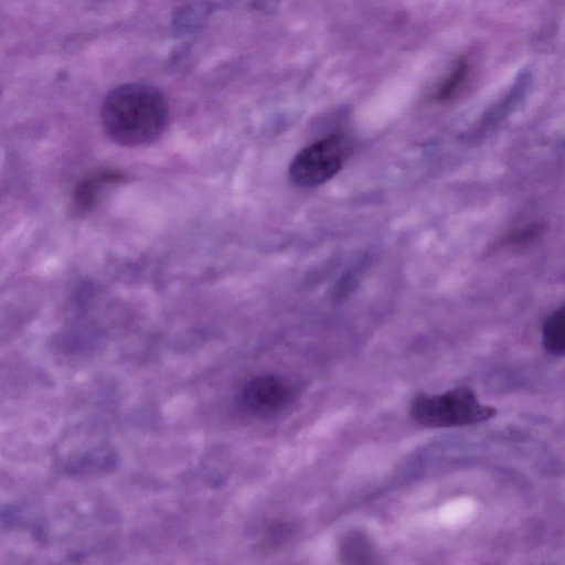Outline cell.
Masks as SVG:
<instances>
[{
	"label": "cell",
	"instance_id": "4",
	"mask_svg": "<svg viewBox=\"0 0 565 565\" xmlns=\"http://www.w3.org/2000/svg\"><path fill=\"white\" fill-rule=\"evenodd\" d=\"M241 397L248 411L266 415L279 411L288 403L291 388L279 377L262 375L249 380L244 385Z\"/></svg>",
	"mask_w": 565,
	"mask_h": 565
},
{
	"label": "cell",
	"instance_id": "6",
	"mask_svg": "<svg viewBox=\"0 0 565 565\" xmlns=\"http://www.w3.org/2000/svg\"><path fill=\"white\" fill-rule=\"evenodd\" d=\"M543 344L552 354L565 353V303L552 312L543 326Z\"/></svg>",
	"mask_w": 565,
	"mask_h": 565
},
{
	"label": "cell",
	"instance_id": "7",
	"mask_svg": "<svg viewBox=\"0 0 565 565\" xmlns=\"http://www.w3.org/2000/svg\"><path fill=\"white\" fill-rule=\"evenodd\" d=\"M469 70L468 60L463 56L459 57L435 93V100L441 103L454 98L465 85Z\"/></svg>",
	"mask_w": 565,
	"mask_h": 565
},
{
	"label": "cell",
	"instance_id": "8",
	"mask_svg": "<svg viewBox=\"0 0 565 565\" xmlns=\"http://www.w3.org/2000/svg\"><path fill=\"white\" fill-rule=\"evenodd\" d=\"M543 231L542 225L531 224L522 228H518L507 235L505 242L509 244H524L533 241Z\"/></svg>",
	"mask_w": 565,
	"mask_h": 565
},
{
	"label": "cell",
	"instance_id": "5",
	"mask_svg": "<svg viewBox=\"0 0 565 565\" xmlns=\"http://www.w3.org/2000/svg\"><path fill=\"white\" fill-rule=\"evenodd\" d=\"M339 556L347 564L376 563L375 551L367 536L359 531L348 532L340 541Z\"/></svg>",
	"mask_w": 565,
	"mask_h": 565
},
{
	"label": "cell",
	"instance_id": "2",
	"mask_svg": "<svg viewBox=\"0 0 565 565\" xmlns=\"http://www.w3.org/2000/svg\"><path fill=\"white\" fill-rule=\"evenodd\" d=\"M495 408L479 402L469 387H457L441 394H419L409 406L411 417L433 428L459 427L484 422Z\"/></svg>",
	"mask_w": 565,
	"mask_h": 565
},
{
	"label": "cell",
	"instance_id": "3",
	"mask_svg": "<svg viewBox=\"0 0 565 565\" xmlns=\"http://www.w3.org/2000/svg\"><path fill=\"white\" fill-rule=\"evenodd\" d=\"M350 153L341 135L327 136L300 150L289 168L290 181L299 188L318 186L335 175Z\"/></svg>",
	"mask_w": 565,
	"mask_h": 565
},
{
	"label": "cell",
	"instance_id": "1",
	"mask_svg": "<svg viewBox=\"0 0 565 565\" xmlns=\"http://www.w3.org/2000/svg\"><path fill=\"white\" fill-rule=\"evenodd\" d=\"M169 105L156 86L125 83L114 87L100 106V122L115 143L137 147L151 143L167 128Z\"/></svg>",
	"mask_w": 565,
	"mask_h": 565
}]
</instances>
